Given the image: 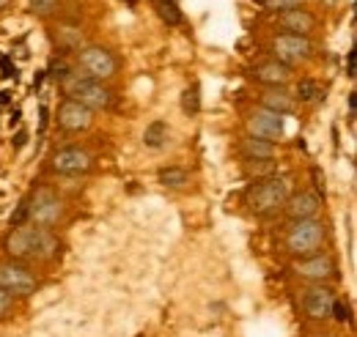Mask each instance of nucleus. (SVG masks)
Returning a JSON list of instances; mask_svg holds the SVG:
<instances>
[{
  "mask_svg": "<svg viewBox=\"0 0 357 337\" xmlns=\"http://www.w3.org/2000/svg\"><path fill=\"white\" fill-rule=\"evenodd\" d=\"M6 253L14 260H50L58 255V239L36 225H17L6 242H3Z\"/></svg>",
  "mask_w": 357,
  "mask_h": 337,
  "instance_id": "nucleus-1",
  "label": "nucleus"
},
{
  "mask_svg": "<svg viewBox=\"0 0 357 337\" xmlns=\"http://www.w3.org/2000/svg\"><path fill=\"white\" fill-rule=\"evenodd\" d=\"M289 198V181L283 175H267L259 178L250 189H248V206L259 217H269L280 209Z\"/></svg>",
  "mask_w": 357,
  "mask_h": 337,
  "instance_id": "nucleus-2",
  "label": "nucleus"
},
{
  "mask_svg": "<svg viewBox=\"0 0 357 337\" xmlns=\"http://www.w3.org/2000/svg\"><path fill=\"white\" fill-rule=\"evenodd\" d=\"M324 242V225L311 217V219H294L289 233H286V247L289 253L297 255V258H308L316 255V250L321 247Z\"/></svg>",
  "mask_w": 357,
  "mask_h": 337,
  "instance_id": "nucleus-3",
  "label": "nucleus"
},
{
  "mask_svg": "<svg viewBox=\"0 0 357 337\" xmlns=\"http://www.w3.org/2000/svg\"><path fill=\"white\" fill-rule=\"evenodd\" d=\"M63 88H66V93H69L72 102L89 107L91 113H93V110H105V107H110V102H113V93L102 83L89 80L86 75L66 77V85H63Z\"/></svg>",
  "mask_w": 357,
  "mask_h": 337,
  "instance_id": "nucleus-4",
  "label": "nucleus"
},
{
  "mask_svg": "<svg viewBox=\"0 0 357 337\" xmlns=\"http://www.w3.org/2000/svg\"><path fill=\"white\" fill-rule=\"evenodd\" d=\"M77 63H80V69L86 72V77H89V80H96V83L110 80V77L119 72V61H116L113 52L105 49V47H86V49H80V52H77Z\"/></svg>",
  "mask_w": 357,
  "mask_h": 337,
  "instance_id": "nucleus-5",
  "label": "nucleus"
},
{
  "mask_svg": "<svg viewBox=\"0 0 357 337\" xmlns=\"http://www.w3.org/2000/svg\"><path fill=\"white\" fill-rule=\"evenodd\" d=\"M63 217V203H61V198L55 195V192H50V189H39L31 201H28V219H31V225H36V228H52V225H58V219Z\"/></svg>",
  "mask_w": 357,
  "mask_h": 337,
  "instance_id": "nucleus-6",
  "label": "nucleus"
},
{
  "mask_svg": "<svg viewBox=\"0 0 357 337\" xmlns=\"http://www.w3.org/2000/svg\"><path fill=\"white\" fill-rule=\"evenodd\" d=\"M272 52H275V61L283 63V66H294V63H303L313 55V44L308 42V36H294V33H280L272 39Z\"/></svg>",
  "mask_w": 357,
  "mask_h": 337,
  "instance_id": "nucleus-7",
  "label": "nucleus"
},
{
  "mask_svg": "<svg viewBox=\"0 0 357 337\" xmlns=\"http://www.w3.org/2000/svg\"><path fill=\"white\" fill-rule=\"evenodd\" d=\"M36 285H39V280H36V274H33L28 266L14 263V260L0 263V288H3L6 294L28 296L36 291Z\"/></svg>",
  "mask_w": 357,
  "mask_h": 337,
  "instance_id": "nucleus-8",
  "label": "nucleus"
},
{
  "mask_svg": "<svg viewBox=\"0 0 357 337\" xmlns=\"http://www.w3.org/2000/svg\"><path fill=\"white\" fill-rule=\"evenodd\" d=\"M248 132H250V137H256V140L275 143V140H280L283 132H286V118L278 116V113H272V110H264V107H261V110H253L250 118H248Z\"/></svg>",
  "mask_w": 357,
  "mask_h": 337,
  "instance_id": "nucleus-9",
  "label": "nucleus"
},
{
  "mask_svg": "<svg viewBox=\"0 0 357 337\" xmlns=\"http://www.w3.org/2000/svg\"><path fill=\"white\" fill-rule=\"evenodd\" d=\"M91 154L83 148H61L55 157H52V170L61 173V175H80V173H89L91 170Z\"/></svg>",
  "mask_w": 357,
  "mask_h": 337,
  "instance_id": "nucleus-10",
  "label": "nucleus"
},
{
  "mask_svg": "<svg viewBox=\"0 0 357 337\" xmlns=\"http://www.w3.org/2000/svg\"><path fill=\"white\" fill-rule=\"evenodd\" d=\"M93 124V113L89 107L66 99L61 107H58V127L63 132H86Z\"/></svg>",
  "mask_w": 357,
  "mask_h": 337,
  "instance_id": "nucleus-11",
  "label": "nucleus"
},
{
  "mask_svg": "<svg viewBox=\"0 0 357 337\" xmlns=\"http://www.w3.org/2000/svg\"><path fill=\"white\" fill-rule=\"evenodd\" d=\"M333 301H335V291L327 288V285H313L305 291L303 299V307H305V315L313 321H321V318H330V310H333Z\"/></svg>",
  "mask_w": 357,
  "mask_h": 337,
  "instance_id": "nucleus-12",
  "label": "nucleus"
},
{
  "mask_svg": "<svg viewBox=\"0 0 357 337\" xmlns=\"http://www.w3.org/2000/svg\"><path fill=\"white\" fill-rule=\"evenodd\" d=\"M297 274H300V277H305V280H316V283H321V280L335 277V263H333V258H330V255H308L305 260H300V263H297Z\"/></svg>",
  "mask_w": 357,
  "mask_h": 337,
  "instance_id": "nucleus-13",
  "label": "nucleus"
},
{
  "mask_svg": "<svg viewBox=\"0 0 357 337\" xmlns=\"http://www.w3.org/2000/svg\"><path fill=\"white\" fill-rule=\"evenodd\" d=\"M319 206H321V201H319L316 192L291 195V198H286V203H283V209H286V214H289L291 219H311V217H316Z\"/></svg>",
  "mask_w": 357,
  "mask_h": 337,
  "instance_id": "nucleus-14",
  "label": "nucleus"
},
{
  "mask_svg": "<svg viewBox=\"0 0 357 337\" xmlns=\"http://www.w3.org/2000/svg\"><path fill=\"white\" fill-rule=\"evenodd\" d=\"M253 77L259 83L269 85V88H283V85L291 80V69L283 66V63H278V61H264V63H259L253 69Z\"/></svg>",
  "mask_w": 357,
  "mask_h": 337,
  "instance_id": "nucleus-15",
  "label": "nucleus"
},
{
  "mask_svg": "<svg viewBox=\"0 0 357 337\" xmlns=\"http://www.w3.org/2000/svg\"><path fill=\"white\" fill-rule=\"evenodd\" d=\"M280 25L294 33V36H308L313 28H316V17L308 14L305 8H291V11H283L280 14Z\"/></svg>",
  "mask_w": 357,
  "mask_h": 337,
  "instance_id": "nucleus-16",
  "label": "nucleus"
},
{
  "mask_svg": "<svg viewBox=\"0 0 357 337\" xmlns=\"http://www.w3.org/2000/svg\"><path fill=\"white\" fill-rule=\"evenodd\" d=\"M261 107H264V110H272V113H278V116H289V113H294L297 99L289 96L283 88H269L267 93L261 96Z\"/></svg>",
  "mask_w": 357,
  "mask_h": 337,
  "instance_id": "nucleus-17",
  "label": "nucleus"
},
{
  "mask_svg": "<svg viewBox=\"0 0 357 337\" xmlns=\"http://www.w3.org/2000/svg\"><path fill=\"white\" fill-rule=\"evenodd\" d=\"M242 151L248 159H272L275 157V146L267 140H256V137H248L242 143Z\"/></svg>",
  "mask_w": 357,
  "mask_h": 337,
  "instance_id": "nucleus-18",
  "label": "nucleus"
},
{
  "mask_svg": "<svg viewBox=\"0 0 357 337\" xmlns=\"http://www.w3.org/2000/svg\"><path fill=\"white\" fill-rule=\"evenodd\" d=\"M168 134H171L168 124L157 118V121H151V124L146 127V132H143V143H146L149 148H160V146L168 140Z\"/></svg>",
  "mask_w": 357,
  "mask_h": 337,
  "instance_id": "nucleus-19",
  "label": "nucleus"
},
{
  "mask_svg": "<svg viewBox=\"0 0 357 337\" xmlns=\"http://www.w3.org/2000/svg\"><path fill=\"white\" fill-rule=\"evenodd\" d=\"M160 184L171 187V189H181L184 184H190V175H187V170L181 168H165L160 170Z\"/></svg>",
  "mask_w": 357,
  "mask_h": 337,
  "instance_id": "nucleus-20",
  "label": "nucleus"
},
{
  "mask_svg": "<svg viewBox=\"0 0 357 337\" xmlns=\"http://www.w3.org/2000/svg\"><path fill=\"white\" fill-rule=\"evenodd\" d=\"M157 14L165 25H181V11H178L176 3H162L157 0Z\"/></svg>",
  "mask_w": 357,
  "mask_h": 337,
  "instance_id": "nucleus-21",
  "label": "nucleus"
},
{
  "mask_svg": "<svg viewBox=\"0 0 357 337\" xmlns=\"http://www.w3.org/2000/svg\"><path fill=\"white\" fill-rule=\"evenodd\" d=\"M297 99L300 102H321L324 96H321V88L311 80H303V83L297 85Z\"/></svg>",
  "mask_w": 357,
  "mask_h": 337,
  "instance_id": "nucleus-22",
  "label": "nucleus"
},
{
  "mask_svg": "<svg viewBox=\"0 0 357 337\" xmlns=\"http://www.w3.org/2000/svg\"><path fill=\"white\" fill-rule=\"evenodd\" d=\"M181 107H184V113H198V110H201L198 85H190V88H184V93H181Z\"/></svg>",
  "mask_w": 357,
  "mask_h": 337,
  "instance_id": "nucleus-23",
  "label": "nucleus"
},
{
  "mask_svg": "<svg viewBox=\"0 0 357 337\" xmlns=\"http://www.w3.org/2000/svg\"><path fill=\"white\" fill-rule=\"evenodd\" d=\"M267 11L275 14H283V11H291V8H303V0H259Z\"/></svg>",
  "mask_w": 357,
  "mask_h": 337,
  "instance_id": "nucleus-24",
  "label": "nucleus"
},
{
  "mask_svg": "<svg viewBox=\"0 0 357 337\" xmlns=\"http://www.w3.org/2000/svg\"><path fill=\"white\" fill-rule=\"evenodd\" d=\"M272 170H275V162L272 159H248V173L250 175H272Z\"/></svg>",
  "mask_w": 357,
  "mask_h": 337,
  "instance_id": "nucleus-25",
  "label": "nucleus"
},
{
  "mask_svg": "<svg viewBox=\"0 0 357 337\" xmlns=\"http://www.w3.org/2000/svg\"><path fill=\"white\" fill-rule=\"evenodd\" d=\"M330 315H333L338 324H349V304H347V301H341V299H335V301H333Z\"/></svg>",
  "mask_w": 357,
  "mask_h": 337,
  "instance_id": "nucleus-26",
  "label": "nucleus"
},
{
  "mask_svg": "<svg viewBox=\"0 0 357 337\" xmlns=\"http://www.w3.org/2000/svg\"><path fill=\"white\" fill-rule=\"evenodd\" d=\"M31 6H33L36 14L47 17V14H52V11L58 8V0H31Z\"/></svg>",
  "mask_w": 357,
  "mask_h": 337,
  "instance_id": "nucleus-27",
  "label": "nucleus"
},
{
  "mask_svg": "<svg viewBox=\"0 0 357 337\" xmlns=\"http://www.w3.org/2000/svg\"><path fill=\"white\" fill-rule=\"evenodd\" d=\"M11 310H14V296L6 294V291L0 288V318H6Z\"/></svg>",
  "mask_w": 357,
  "mask_h": 337,
  "instance_id": "nucleus-28",
  "label": "nucleus"
},
{
  "mask_svg": "<svg viewBox=\"0 0 357 337\" xmlns=\"http://www.w3.org/2000/svg\"><path fill=\"white\" fill-rule=\"evenodd\" d=\"M25 219H28V201H22V203H20V209L11 214V225L17 228V225H22Z\"/></svg>",
  "mask_w": 357,
  "mask_h": 337,
  "instance_id": "nucleus-29",
  "label": "nucleus"
},
{
  "mask_svg": "<svg viewBox=\"0 0 357 337\" xmlns=\"http://www.w3.org/2000/svg\"><path fill=\"white\" fill-rule=\"evenodd\" d=\"M347 75L355 77V52H349V58H347Z\"/></svg>",
  "mask_w": 357,
  "mask_h": 337,
  "instance_id": "nucleus-30",
  "label": "nucleus"
},
{
  "mask_svg": "<svg viewBox=\"0 0 357 337\" xmlns=\"http://www.w3.org/2000/svg\"><path fill=\"white\" fill-rule=\"evenodd\" d=\"M355 107H357V99H355V93H352V96H349V113H352V116H355Z\"/></svg>",
  "mask_w": 357,
  "mask_h": 337,
  "instance_id": "nucleus-31",
  "label": "nucleus"
},
{
  "mask_svg": "<svg viewBox=\"0 0 357 337\" xmlns=\"http://www.w3.org/2000/svg\"><path fill=\"white\" fill-rule=\"evenodd\" d=\"M8 6V0H0V8H6Z\"/></svg>",
  "mask_w": 357,
  "mask_h": 337,
  "instance_id": "nucleus-32",
  "label": "nucleus"
},
{
  "mask_svg": "<svg viewBox=\"0 0 357 337\" xmlns=\"http://www.w3.org/2000/svg\"><path fill=\"white\" fill-rule=\"evenodd\" d=\"M162 3H176V6H178V0H162Z\"/></svg>",
  "mask_w": 357,
  "mask_h": 337,
  "instance_id": "nucleus-33",
  "label": "nucleus"
},
{
  "mask_svg": "<svg viewBox=\"0 0 357 337\" xmlns=\"http://www.w3.org/2000/svg\"><path fill=\"white\" fill-rule=\"evenodd\" d=\"M327 3H335V0H327Z\"/></svg>",
  "mask_w": 357,
  "mask_h": 337,
  "instance_id": "nucleus-34",
  "label": "nucleus"
}]
</instances>
